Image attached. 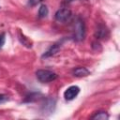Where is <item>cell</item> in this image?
Returning <instances> with one entry per match:
<instances>
[{
    "mask_svg": "<svg viewBox=\"0 0 120 120\" xmlns=\"http://www.w3.org/2000/svg\"><path fill=\"white\" fill-rule=\"evenodd\" d=\"M73 37L76 40L81 41L85 37V24L82 18L78 17L73 24Z\"/></svg>",
    "mask_w": 120,
    "mask_h": 120,
    "instance_id": "6da1fadb",
    "label": "cell"
},
{
    "mask_svg": "<svg viewBox=\"0 0 120 120\" xmlns=\"http://www.w3.org/2000/svg\"><path fill=\"white\" fill-rule=\"evenodd\" d=\"M36 76H37V79L43 83L52 82L57 78V74L49 69H38L36 72Z\"/></svg>",
    "mask_w": 120,
    "mask_h": 120,
    "instance_id": "7a4b0ae2",
    "label": "cell"
},
{
    "mask_svg": "<svg viewBox=\"0 0 120 120\" xmlns=\"http://www.w3.org/2000/svg\"><path fill=\"white\" fill-rule=\"evenodd\" d=\"M72 18V12L69 8H61L55 13V20L59 22H69Z\"/></svg>",
    "mask_w": 120,
    "mask_h": 120,
    "instance_id": "3957f363",
    "label": "cell"
},
{
    "mask_svg": "<svg viewBox=\"0 0 120 120\" xmlns=\"http://www.w3.org/2000/svg\"><path fill=\"white\" fill-rule=\"evenodd\" d=\"M80 93V87L77 85H71L64 92V98L66 100H72L74 99L78 94Z\"/></svg>",
    "mask_w": 120,
    "mask_h": 120,
    "instance_id": "277c9868",
    "label": "cell"
},
{
    "mask_svg": "<svg viewBox=\"0 0 120 120\" xmlns=\"http://www.w3.org/2000/svg\"><path fill=\"white\" fill-rule=\"evenodd\" d=\"M109 36V30L104 24H98L95 30V37L97 38H105Z\"/></svg>",
    "mask_w": 120,
    "mask_h": 120,
    "instance_id": "5b68a950",
    "label": "cell"
},
{
    "mask_svg": "<svg viewBox=\"0 0 120 120\" xmlns=\"http://www.w3.org/2000/svg\"><path fill=\"white\" fill-rule=\"evenodd\" d=\"M61 45H62V42H60V41H58V42L52 44V45L42 54V58H47V57H50V56L54 55V54H55L56 52H58V51L60 50Z\"/></svg>",
    "mask_w": 120,
    "mask_h": 120,
    "instance_id": "8992f818",
    "label": "cell"
},
{
    "mask_svg": "<svg viewBox=\"0 0 120 120\" xmlns=\"http://www.w3.org/2000/svg\"><path fill=\"white\" fill-rule=\"evenodd\" d=\"M54 107H55V100L52 98H48L47 100H45L44 104L42 105V112L43 113L45 112L52 113L54 110Z\"/></svg>",
    "mask_w": 120,
    "mask_h": 120,
    "instance_id": "52a82bcc",
    "label": "cell"
},
{
    "mask_svg": "<svg viewBox=\"0 0 120 120\" xmlns=\"http://www.w3.org/2000/svg\"><path fill=\"white\" fill-rule=\"evenodd\" d=\"M18 38H19V40H20V42L23 45V46H25V47H27V48H31L32 47V40L31 39H29L26 36H24L23 35V33H22L20 30H18Z\"/></svg>",
    "mask_w": 120,
    "mask_h": 120,
    "instance_id": "ba28073f",
    "label": "cell"
},
{
    "mask_svg": "<svg viewBox=\"0 0 120 120\" xmlns=\"http://www.w3.org/2000/svg\"><path fill=\"white\" fill-rule=\"evenodd\" d=\"M89 73H90L89 70L83 67H78V68H74V70H73V74L76 77H85V76L89 75Z\"/></svg>",
    "mask_w": 120,
    "mask_h": 120,
    "instance_id": "9c48e42d",
    "label": "cell"
},
{
    "mask_svg": "<svg viewBox=\"0 0 120 120\" xmlns=\"http://www.w3.org/2000/svg\"><path fill=\"white\" fill-rule=\"evenodd\" d=\"M92 119H98V120H106L109 118V115L106 112L100 111V112H97L94 115L91 116Z\"/></svg>",
    "mask_w": 120,
    "mask_h": 120,
    "instance_id": "30bf717a",
    "label": "cell"
},
{
    "mask_svg": "<svg viewBox=\"0 0 120 120\" xmlns=\"http://www.w3.org/2000/svg\"><path fill=\"white\" fill-rule=\"evenodd\" d=\"M48 13H49V9H48L47 6L46 5H41L40 8H38V16H39V18L46 17L48 15Z\"/></svg>",
    "mask_w": 120,
    "mask_h": 120,
    "instance_id": "8fae6325",
    "label": "cell"
},
{
    "mask_svg": "<svg viewBox=\"0 0 120 120\" xmlns=\"http://www.w3.org/2000/svg\"><path fill=\"white\" fill-rule=\"evenodd\" d=\"M5 40H6V34L5 33H1L0 34V49L5 44Z\"/></svg>",
    "mask_w": 120,
    "mask_h": 120,
    "instance_id": "7c38bea8",
    "label": "cell"
},
{
    "mask_svg": "<svg viewBox=\"0 0 120 120\" xmlns=\"http://www.w3.org/2000/svg\"><path fill=\"white\" fill-rule=\"evenodd\" d=\"M43 0H29L28 1V5L30 6V7H35V6H37L38 4H39V3H41Z\"/></svg>",
    "mask_w": 120,
    "mask_h": 120,
    "instance_id": "4fadbf2b",
    "label": "cell"
},
{
    "mask_svg": "<svg viewBox=\"0 0 120 120\" xmlns=\"http://www.w3.org/2000/svg\"><path fill=\"white\" fill-rule=\"evenodd\" d=\"M7 99H8V97H7L6 95H4V94H0V103L6 101Z\"/></svg>",
    "mask_w": 120,
    "mask_h": 120,
    "instance_id": "5bb4252c",
    "label": "cell"
},
{
    "mask_svg": "<svg viewBox=\"0 0 120 120\" xmlns=\"http://www.w3.org/2000/svg\"><path fill=\"white\" fill-rule=\"evenodd\" d=\"M38 95H39V94H35L36 98H37V97H38ZM29 97H30V98H29V101H33V94H31ZM35 98V99H38V98Z\"/></svg>",
    "mask_w": 120,
    "mask_h": 120,
    "instance_id": "9a60e30c",
    "label": "cell"
},
{
    "mask_svg": "<svg viewBox=\"0 0 120 120\" xmlns=\"http://www.w3.org/2000/svg\"><path fill=\"white\" fill-rule=\"evenodd\" d=\"M67 2H70V1H73V0H66Z\"/></svg>",
    "mask_w": 120,
    "mask_h": 120,
    "instance_id": "2e32d148",
    "label": "cell"
}]
</instances>
